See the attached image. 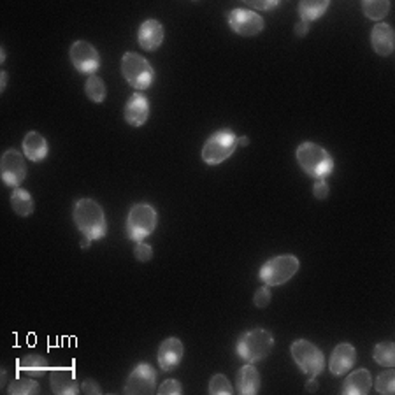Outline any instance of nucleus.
Here are the masks:
<instances>
[{"mask_svg":"<svg viewBox=\"0 0 395 395\" xmlns=\"http://www.w3.org/2000/svg\"><path fill=\"white\" fill-rule=\"evenodd\" d=\"M20 365V371L25 374L32 376V378H39L44 372L47 371V360L41 355H27L18 362Z\"/></svg>","mask_w":395,"mask_h":395,"instance_id":"b1692460","label":"nucleus"},{"mask_svg":"<svg viewBox=\"0 0 395 395\" xmlns=\"http://www.w3.org/2000/svg\"><path fill=\"white\" fill-rule=\"evenodd\" d=\"M262 387L260 372L253 363H246L237 372V390L241 395H257Z\"/></svg>","mask_w":395,"mask_h":395,"instance_id":"aec40b11","label":"nucleus"},{"mask_svg":"<svg viewBox=\"0 0 395 395\" xmlns=\"http://www.w3.org/2000/svg\"><path fill=\"white\" fill-rule=\"evenodd\" d=\"M271 290H269L267 284H264V286H260V289L255 292V297H253V302H255V306L257 308H267L269 302H271Z\"/></svg>","mask_w":395,"mask_h":395,"instance_id":"473e14b6","label":"nucleus"},{"mask_svg":"<svg viewBox=\"0 0 395 395\" xmlns=\"http://www.w3.org/2000/svg\"><path fill=\"white\" fill-rule=\"evenodd\" d=\"M246 4L255 8L257 11H271L280 5V0H246Z\"/></svg>","mask_w":395,"mask_h":395,"instance_id":"72a5a7b5","label":"nucleus"},{"mask_svg":"<svg viewBox=\"0 0 395 395\" xmlns=\"http://www.w3.org/2000/svg\"><path fill=\"white\" fill-rule=\"evenodd\" d=\"M328 5H330L328 0H302V2H299L300 21H304L308 25L311 21H316L327 12Z\"/></svg>","mask_w":395,"mask_h":395,"instance_id":"4be33fe9","label":"nucleus"},{"mask_svg":"<svg viewBox=\"0 0 395 395\" xmlns=\"http://www.w3.org/2000/svg\"><path fill=\"white\" fill-rule=\"evenodd\" d=\"M157 392L158 395H179L183 392V387L178 379H167V381H163V383L158 387Z\"/></svg>","mask_w":395,"mask_h":395,"instance_id":"7c9ffc66","label":"nucleus"},{"mask_svg":"<svg viewBox=\"0 0 395 395\" xmlns=\"http://www.w3.org/2000/svg\"><path fill=\"white\" fill-rule=\"evenodd\" d=\"M47 141L39 132H28L23 139V153L30 162H43L47 157Z\"/></svg>","mask_w":395,"mask_h":395,"instance_id":"412c9836","label":"nucleus"},{"mask_svg":"<svg viewBox=\"0 0 395 395\" xmlns=\"http://www.w3.org/2000/svg\"><path fill=\"white\" fill-rule=\"evenodd\" d=\"M81 392H83V394H87V395H100L102 394L100 387L95 383L93 379H84L83 385H81Z\"/></svg>","mask_w":395,"mask_h":395,"instance_id":"c9c22d12","label":"nucleus"},{"mask_svg":"<svg viewBox=\"0 0 395 395\" xmlns=\"http://www.w3.org/2000/svg\"><path fill=\"white\" fill-rule=\"evenodd\" d=\"M297 162L300 169L304 170L308 176L318 179L328 178L334 170V158L325 148H321L316 142H300L295 151Z\"/></svg>","mask_w":395,"mask_h":395,"instance_id":"f03ea898","label":"nucleus"},{"mask_svg":"<svg viewBox=\"0 0 395 395\" xmlns=\"http://www.w3.org/2000/svg\"><path fill=\"white\" fill-rule=\"evenodd\" d=\"M318 390V381L315 378H309V381L306 383V392H316Z\"/></svg>","mask_w":395,"mask_h":395,"instance_id":"58836bf2","label":"nucleus"},{"mask_svg":"<svg viewBox=\"0 0 395 395\" xmlns=\"http://www.w3.org/2000/svg\"><path fill=\"white\" fill-rule=\"evenodd\" d=\"M5 60V52H4V47L0 49V62H4Z\"/></svg>","mask_w":395,"mask_h":395,"instance_id":"79ce46f5","label":"nucleus"},{"mask_svg":"<svg viewBox=\"0 0 395 395\" xmlns=\"http://www.w3.org/2000/svg\"><path fill=\"white\" fill-rule=\"evenodd\" d=\"M8 72L2 71V74H0V91H5V88H8Z\"/></svg>","mask_w":395,"mask_h":395,"instance_id":"4c0bfd02","label":"nucleus"},{"mask_svg":"<svg viewBox=\"0 0 395 395\" xmlns=\"http://www.w3.org/2000/svg\"><path fill=\"white\" fill-rule=\"evenodd\" d=\"M210 394L211 395H232L234 388L227 376L223 374H214L210 379Z\"/></svg>","mask_w":395,"mask_h":395,"instance_id":"c756f323","label":"nucleus"},{"mask_svg":"<svg viewBox=\"0 0 395 395\" xmlns=\"http://www.w3.org/2000/svg\"><path fill=\"white\" fill-rule=\"evenodd\" d=\"M185 357V344L178 337H167L158 346V365L162 371H174L179 368Z\"/></svg>","mask_w":395,"mask_h":395,"instance_id":"ddd939ff","label":"nucleus"},{"mask_svg":"<svg viewBox=\"0 0 395 395\" xmlns=\"http://www.w3.org/2000/svg\"><path fill=\"white\" fill-rule=\"evenodd\" d=\"M371 44L379 56H390L395 47L394 28L383 21L376 23L371 30Z\"/></svg>","mask_w":395,"mask_h":395,"instance_id":"a211bd4d","label":"nucleus"},{"mask_svg":"<svg viewBox=\"0 0 395 395\" xmlns=\"http://www.w3.org/2000/svg\"><path fill=\"white\" fill-rule=\"evenodd\" d=\"M2 169V181L11 188H18L27 178V163L25 157L18 150H8L0 160Z\"/></svg>","mask_w":395,"mask_h":395,"instance_id":"f8f14e48","label":"nucleus"},{"mask_svg":"<svg viewBox=\"0 0 395 395\" xmlns=\"http://www.w3.org/2000/svg\"><path fill=\"white\" fill-rule=\"evenodd\" d=\"M84 93H87L88 99L95 104H102L107 97V88L104 79L99 78L97 74L88 76L87 84H84Z\"/></svg>","mask_w":395,"mask_h":395,"instance_id":"393cba45","label":"nucleus"},{"mask_svg":"<svg viewBox=\"0 0 395 395\" xmlns=\"http://www.w3.org/2000/svg\"><path fill=\"white\" fill-rule=\"evenodd\" d=\"M91 245V239H88V237H84L83 241H81V248H90Z\"/></svg>","mask_w":395,"mask_h":395,"instance_id":"a19ab883","label":"nucleus"},{"mask_svg":"<svg viewBox=\"0 0 395 395\" xmlns=\"http://www.w3.org/2000/svg\"><path fill=\"white\" fill-rule=\"evenodd\" d=\"M74 223L84 237L95 241L107 234V221L102 205L93 199H79L74 205Z\"/></svg>","mask_w":395,"mask_h":395,"instance_id":"f257e3e1","label":"nucleus"},{"mask_svg":"<svg viewBox=\"0 0 395 395\" xmlns=\"http://www.w3.org/2000/svg\"><path fill=\"white\" fill-rule=\"evenodd\" d=\"M230 28L237 36L253 37L258 36L264 30V18L258 12L249 11V9H234L227 16Z\"/></svg>","mask_w":395,"mask_h":395,"instance_id":"9b49d317","label":"nucleus"},{"mask_svg":"<svg viewBox=\"0 0 395 395\" xmlns=\"http://www.w3.org/2000/svg\"><path fill=\"white\" fill-rule=\"evenodd\" d=\"M290 353H292L293 362L297 363V368L300 371L308 374L309 378H316L324 372L325 359L321 350L316 344H313L308 339H297L290 346Z\"/></svg>","mask_w":395,"mask_h":395,"instance_id":"6e6552de","label":"nucleus"},{"mask_svg":"<svg viewBox=\"0 0 395 395\" xmlns=\"http://www.w3.org/2000/svg\"><path fill=\"white\" fill-rule=\"evenodd\" d=\"M134 255H135V260L150 262L151 258H153V248H151L150 245H146V242H142V241L135 242Z\"/></svg>","mask_w":395,"mask_h":395,"instance_id":"2f4dec72","label":"nucleus"},{"mask_svg":"<svg viewBox=\"0 0 395 395\" xmlns=\"http://www.w3.org/2000/svg\"><path fill=\"white\" fill-rule=\"evenodd\" d=\"M308 32H309V25L304 23V21H299V23L295 25V36L304 37Z\"/></svg>","mask_w":395,"mask_h":395,"instance_id":"e433bc0d","label":"nucleus"},{"mask_svg":"<svg viewBox=\"0 0 395 395\" xmlns=\"http://www.w3.org/2000/svg\"><path fill=\"white\" fill-rule=\"evenodd\" d=\"M122 74L125 81L135 90H146L153 84L155 71L151 63L139 53L128 52L122 58Z\"/></svg>","mask_w":395,"mask_h":395,"instance_id":"423d86ee","label":"nucleus"},{"mask_svg":"<svg viewBox=\"0 0 395 395\" xmlns=\"http://www.w3.org/2000/svg\"><path fill=\"white\" fill-rule=\"evenodd\" d=\"M372 388L371 372L368 369H357L344 379L341 394L343 395H368Z\"/></svg>","mask_w":395,"mask_h":395,"instance_id":"6ab92c4d","label":"nucleus"},{"mask_svg":"<svg viewBox=\"0 0 395 395\" xmlns=\"http://www.w3.org/2000/svg\"><path fill=\"white\" fill-rule=\"evenodd\" d=\"M163 25L158 20H146L139 27L137 41L144 52H157L163 43Z\"/></svg>","mask_w":395,"mask_h":395,"instance_id":"f3484780","label":"nucleus"},{"mask_svg":"<svg viewBox=\"0 0 395 395\" xmlns=\"http://www.w3.org/2000/svg\"><path fill=\"white\" fill-rule=\"evenodd\" d=\"M374 362L383 365V368H394L395 365V344L387 341V343H379L374 346Z\"/></svg>","mask_w":395,"mask_h":395,"instance_id":"cd10ccee","label":"nucleus"},{"mask_svg":"<svg viewBox=\"0 0 395 395\" xmlns=\"http://www.w3.org/2000/svg\"><path fill=\"white\" fill-rule=\"evenodd\" d=\"M374 388L378 394L381 395H390L395 392V372L394 369L388 368V371L381 372V374L376 378Z\"/></svg>","mask_w":395,"mask_h":395,"instance_id":"c85d7f7f","label":"nucleus"},{"mask_svg":"<svg viewBox=\"0 0 395 395\" xmlns=\"http://www.w3.org/2000/svg\"><path fill=\"white\" fill-rule=\"evenodd\" d=\"M123 392L126 395H153L157 392V371L151 368V363H137L126 378Z\"/></svg>","mask_w":395,"mask_h":395,"instance_id":"1a4fd4ad","label":"nucleus"},{"mask_svg":"<svg viewBox=\"0 0 395 395\" xmlns=\"http://www.w3.org/2000/svg\"><path fill=\"white\" fill-rule=\"evenodd\" d=\"M362 9L369 20L381 21L390 11V2L388 0H365L362 2Z\"/></svg>","mask_w":395,"mask_h":395,"instance_id":"bb28decb","label":"nucleus"},{"mask_svg":"<svg viewBox=\"0 0 395 395\" xmlns=\"http://www.w3.org/2000/svg\"><path fill=\"white\" fill-rule=\"evenodd\" d=\"M71 62L78 72L93 76L100 67V55L88 41H76L71 46Z\"/></svg>","mask_w":395,"mask_h":395,"instance_id":"9d476101","label":"nucleus"},{"mask_svg":"<svg viewBox=\"0 0 395 395\" xmlns=\"http://www.w3.org/2000/svg\"><path fill=\"white\" fill-rule=\"evenodd\" d=\"M158 225L157 210L150 204H135L126 216V236L134 242L144 241Z\"/></svg>","mask_w":395,"mask_h":395,"instance_id":"39448f33","label":"nucleus"},{"mask_svg":"<svg viewBox=\"0 0 395 395\" xmlns=\"http://www.w3.org/2000/svg\"><path fill=\"white\" fill-rule=\"evenodd\" d=\"M237 148V135L229 128L214 132L213 135L207 137V141L202 146V160L207 166H218V163L225 162L234 155Z\"/></svg>","mask_w":395,"mask_h":395,"instance_id":"0eeeda50","label":"nucleus"},{"mask_svg":"<svg viewBox=\"0 0 395 395\" xmlns=\"http://www.w3.org/2000/svg\"><path fill=\"white\" fill-rule=\"evenodd\" d=\"M39 383L36 379L28 376V378H16L12 379L11 385L8 387L9 395H36L39 394Z\"/></svg>","mask_w":395,"mask_h":395,"instance_id":"a878e982","label":"nucleus"},{"mask_svg":"<svg viewBox=\"0 0 395 395\" xmlns=\"http://www.w3.org/2000/svg\"><path fill=\"white\" fill-rule=\"evenodd\" d=\"M328 194H330V188H328V185L325 183V179H318V181L315 183V186H313V195H315L318 201H325V199L328 197Z\"/></svg>","mask_w":395,"mask_h":395,"instance_id":"f704fd0d","label":"nucleus"},{"mask_svg":"<svg viewBox=\"0 0 395 395\" xmlns=\"http://www.w3.org/2000/svg\"><path fill=\"white\" fill-rule=\"evenodd\" d=\"M123 118L131 126H142L150 118V102H148L146 95L139 93H132L128 97L125 104V109H123Z\"/></svg>","mask_w":395,"mask_h":395,"instance_id":"4468645a","label":"nucleus"},{"mask_svg":"<svg viewBox=\"0 0 395 395\" xmlns=\"http://www.w3.org/2000/svg\"><path fill=\"white\" fill-rule=\"evenodd\" d=\"M274 348L273 334L265 328H253L245 332L237 341V355L246 363H257L271 355Z\"/></svg>","mask_w":395,"mask_h":395,"instance_id":"7ed1b4c3","label":"nucleus"},{"mask_svg":"<svg viewBox=\"0 0 395 395\" xmlns=\"http://www.w3.org/2000/svg\"><path fill=\"white\" fill-rule=\"evenodd\" d=\"M239 144H241V146H248L249 139L246 137V135H242V137H237V146H239Z\"/></svg>","mask_w":395,"mask_h":395,"instance_id":"ea45409f","label":"nucleus"},{"mask_svg":"<svg viewBox=\"0 0 395 395\" xmlns=\"http://www.w3.org/2000/svg\"><path fill=\"white\" fill-rule=\"evenodd\" d=\"M300 262L295 255H278V257L269 258L260 267L262 283L267 286H280V284L289 283L297 273H299Z\"/></svg>","mask_w":395,"mask_h":395,"instance_id":"20e7f679","label":"nucleus"},{"mask_svg":"<svg viewBox=\"0 0 395 395\" xmlns=\"http://www.w3.org/2000/svg\"><path fill=\"white\" fill-rule=\"evenodd\" d=\"M49 385L56 395H78L81 392V385L78 383L74 371L65 368L53 369L49 372Z\"/></svg>","mask_w":395,"mask_h":395,"instance_id":"dca6fc26","label":"nucleus"},{"mask_svg":"<svg viewBox=\"0 0 395 395\" xmlns=\"http://www.w3.org/2000/svg\"><path fill=\"white\" fill-rule=\"evenodd\" d=\"M355 360H357V350L353 348V344L350 343L337 344L330 353L328 371H330L334 376L346 374V372L353 368Z\"/></svg>","mask_w":395,"mask_h":395,"instance_id":"2eb2a0df","label":"nucleus"},{"mask_svg":"<svg viewBox=\"0 0 395 395\" xmlns=\"http://www.w3.org/2000/svg\"><path fill=\"white\" fill-rule=\"evenodd\" d=\"M11 207L20 216H32L34 214V199L25 188H14L11 194Z\"/></svg>","mask_w":395,"mask_h":395,"instance_id":"5701e85b","label":"nucleus"}]
</instances>
